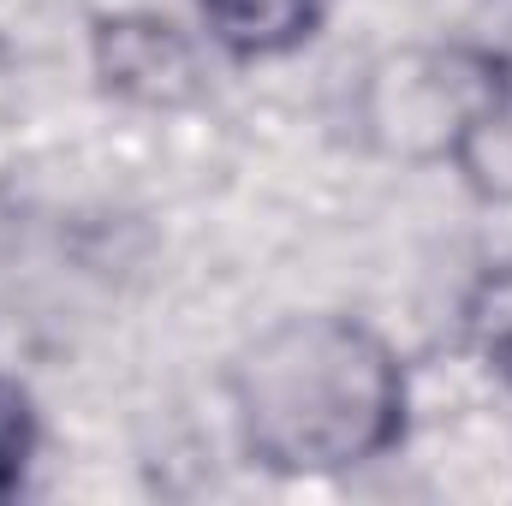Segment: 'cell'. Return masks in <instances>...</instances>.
Here are the masks:
<instances>
[{
	"mask_svg": "<svg viewBox=\"0 0 512 506\" xmlns=\"http://www.w3.org/2000/svg\"><path fill=\"white\" fill-rule=\"evenodd\" d=\"M239 417L251 447L280 471L364 465L399 441L405 381L358 322H292L239 370Z\"/></svg>",
	"mask_w": 512,
	"mask_h": 506,
	"instance_id": "1",
	"label": "cell"
},
{
	"mask_svg": "<svg viewBox=\"0 0 512 506\" xmlns=\"http://www.w3.org/2000/svg\"><path fill=\"white\" fill-rule=\"evenodd\" d=\"M203 18L215 30V42L239 60H268V54H286L298 48L316 18H322V0H203Z\"/></svg>",
	"mask_w": 512,
	"mask_h": 506,
	"instance_id": "2",
	"label": "cell"
},
{
	"mask_svg": "<svg viewBox=\"0 0 512 506\" xmlns=\"http://www.w3.org/2000/svg\"><path fill=\"white\" fill-rule=\"evenodd\" d=\"M465 328H471V346L489 358V370L512 381V262L483 274V286L465 304Z\"/></svg>",
	"mask_w": 512,
	"mask_h": 506,
	"instance_id": "3",
	"label": "cell"
},
{
	"mask_svg": "<svg viewBox=\"0 0 512 506\" xmlns=\"http://www.w3.org/2000/svg\"><path fill=\"white\" fill-rule=\"evenodd\" d=\"M30 441H36V429H30L24 393H18L12 381H0V495L18 489V477H24V465H30Z\"/></svg>",
	"mask_w": 512,
	"mask_h": 506,
	"instance_id": "4",
	"label": "cell"
}]
</instances>
